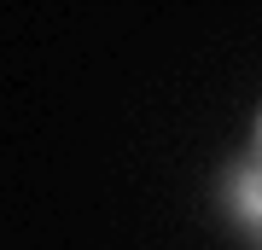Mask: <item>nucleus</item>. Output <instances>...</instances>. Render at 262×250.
<instances>
[{
  "mask_svg": "<svg viewBox=\"0 0 262 250\" xmlns=\"http://www.w3.org/2000/svg\"><path fill=\"white\" fill-rule=\"evenodd\" d=\"M256 151H262V128H256Z\"/></svg>",
  "mask_w": 262,
  "mask_h": 250,
  "instance_id": "f03ea898",
  "label": "nucleus"
},
{
  "mask_svg": "<svg viewBox=\"0 0 262 250\" xmlns=\"http://www.w3.org/2000/svg\"><path fill=\"white\" fill-rule=\"evenodd\" d=\"M233 210H239V221H251V227H262V163H245L239 175H233Z\"/></svg>",
  "mask_w": 262,
  "mask_h": 250,
  "instance_id": "f257e3e1",
  "label": "nucleus"
}]
</instances>
